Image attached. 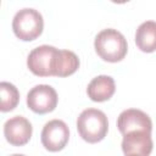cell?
Returning a JSON list of instances; mask_svg holds the SVG:
<instances>
[{
	"label": "cell",
	"mask_w": 156,
	"mask_h": 156,
	"mask_svg": "<svg viewBox=\"0 0 156 156\" xmlns=\"http://www.w3.org/2000/svg\"><path fill=\"white\" fill-rule=\"evenodd\" d=\"M79 67L78 56L69 50H60L56 65V77H67L73 74Z\"/></svg>",
	"instance_id": "obj_12"
},
{
	"label": "cell",
	"mask_w": 156,
	"mask_h": 156,
	"mask_svg": "<svg viewBox=\"0 0 156 156\" xmlns=\"http://www.w3.org/2000/svg\"><path fill=\"white\" fill-rule=\"evenodd\" d=\"M94 48L96 54L107 62H118L123 60L128 50L124 35L113 28H106L98 33Z\"/></svg>",
	"instance_id": "obj_1"
},
{
	"label": "cell",
	"mask_w": 156,
	"mask_h": 156,
	"mask_svg": "<svg viewBox=\"0 0 156 156\" xmlns=\"http://www.w3.org/2000/svg\"><path fill=\"white\" fill-rule=\"evenodd\" d=\"M4 135L11 145L22 146L27 144L32 136V124L22 116H13L5 122Z\"/></svg>",
	"instance_id": "obj_8"
},
{
	"label": "cell",
	"mask_w": 156,
	"mask_h": 156,
	"mask_svg": "<svg viewBox=\"0 0 156 156\" xmlns=\"http://www.w3.org/2000/svg\"><path fill=\"white\" fill-rule=\"evenodd\" d=\"M135 44L144 52L156 51V22L145 21L135 32Z\"/></svg>",
	"instance_id": "obj_11"
},
{
	"label": "cell",
	"mask_w": 156,
	"mask_h": 156,
	"mask_svg": "<svg viewBox=\"0 0 156 156\" xmlns=\"http://www.w3.org/2000/svg\"><path fill=\"white\" fill-rule=\"evenodd\" d=\"M115 90H116V85L113 78L105 74L95 77L88 84L87 88L88 96L96 102H102L111 99L112 95L115 94Z\"/></svg>",
	"instance_id": "obj_10"
},
{
	"label": "cell",
	"mask_w": 156,
	"mask_h": 156,
	"mask_svg": "<svg viewBox=\"0 0 156 156\" xmlns=\"http://www.w3.org/2000/svg\"><path fill=\"white\" fill-rule=\"evenodd\" d=\"M44 28V20L39 11L34 9H22L16 12L12 20V29L15 35L24 41L37 39Z\"/></svg>",
	"instance_id": "obj_3"
},
{
	"label": "cell",
	"mask_w": 156,
	"mask_h": 156,
	"mask_svg": "<svg viewBox=\"0 0 156 156\" xmlns=\"http://www.w3.org/2000/svg\"><path fill=\"white\" fill-rule=\"evenodd\" d=\"M60 50L51 45H40L33 49L27 57L29 71L39 77L55 76Z\"/></svg>",
	"instance_id": "obj_4"
},
{
	"label": "cell",
	"mask_w": 156,
	"mask_h": 156,
	"mask_svg": "<svg viewBox=\"0 0 156 156\" xmlns=\"http://www.w3.org/2000/svg\"><path fill=\"white\" fill-rule=\"evenodd\" d=\"M77 129L83 140L94 144L106 136L108 121L101 110L85 108L77 118Z\"/></svg>",
	"instance_id": "obj_2"
},
{
	"label": "cell",
	"mask_w": 156,
	"mask_h": 156,
	"mask_svg": "<svg viewBox=\"0 0 156 156\" xmlns=\"http://www.w3.org/2000/svg\"><path fill=\"white\" fill-rule=\"evenodd\" d=\"M0 98H1L0 110L2 112H9V111H12L17 106L20 101V93L13 84L9 82H1L0 83Z\"/></svg>",
	"instance_id": "obj_13"
},
{
	"label": "cell",
	"mask_w": 156,
	"mask_h": 156,
	"mask_svg": "<svg viewBox=\"0 0 156 156\" xmlns=\"http://www.w3.org/2000/svg\"><path fill=\"white\" fill-rule=\"evenodd\" d=\"M117 127L123 135L132 132L151 133L152 122L144 111L136 108H128L119 113L117 119Z\"/></svg>",
	"instance_id": "obj_7"
},
{
	"label": "cell",
	"mask_w": 156,
	"mask_h": 156,
	"mask_svg": "<svg viewBox=\"0 0 156 156\" xmlns=\"http://www.w3.org/2000/svg\"><path fill=\"white\" fill-rule=\"evenodd\" d=\"M41 144L43 146L51 151L56 152L62 150L69 139V129L67 124L61 119H51L45 123L41 130Z\"/></svg>",
	"instance_id": "obj_6"
},
{
	"label": "cell",
	"mask_w": 156,
	"mask_h": 156,
	"mask_svg": "<svg viewBox=\"0 0 156 156\" xmlns=\"http://www.w3.org/2000/svg\"><path fill=\"white\" fill-rule=\"evenodd\" d=\"M57 99V93L52 87L39 84L33 87L27 94V105L33 112L44 115L55 110Z\"/></svg>",
	"instance_id": "obj_5"
},
{
	"label": "cell",
	"mask_w": 156,
	"mask_h": 156,
	"mask_svg": "<svg viewBox=\"0 0 156 156\" xmlns=\"http://www.w3.org/2000/svg\"><path fill=\"white\" fill-rule=\"evenodd\" d=\"M11 156H26V155H22V154H13V155H11Z\"/></svg>",
	"instance_id": "obj_14"
},
{
	"label": "cell",
	"mask_w": 156,
	"mask_h": 156,
	"mask_svg": "<svg viewBox=\"0 0 156 156\" xmlns=\"http://www.w3.org/2000/svg\"><path fill=\"white\" fill-rule=\"evenodd\" d=\"M151 133L132 132L123 135L122 150L126 156H149L152 151Z\"/></svg>",
	"instance_id": "obj_9"
}]
</instances>
